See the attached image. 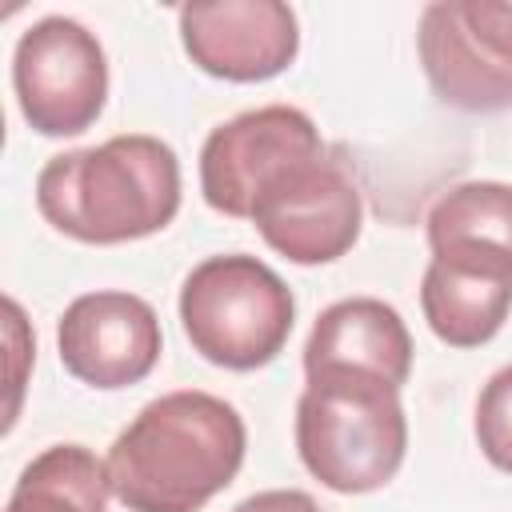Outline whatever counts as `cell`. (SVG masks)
<instances>
[{
    "label": "cell",
    "instance_id": "cell-6",
    "mask_svg": "<svg viewBox=\"0 0 512 512\" xmlns=\"http://www.w3.org/2000/svg\"><path fill=\"white\" fill-rule=\"evenodd\" d=\"M20 116L40 136H80L108 100V56L80 20L44 16L28 24L12 52Z\"/></svg>",
    "mask_w": 512,
    "mask_h": 512
},
{
    "label": "cell",
    "instance_id": "cell-10",
    "mask_svg": "<svg viewBox=\"0 0 512 512\" xmlns=\"http://www.w3.org/2000/svg\"><path fill=\"white\" fill-rule=\"evenodd\" d=\"M56 352L68 376L88 388L116 392L140 384L156 368L164 332L148 300L132 292H84L56 324Z\"/></svg>",
    "mask_w": 512,
    "mask_h": 512
},
{
    "label": "cell",
    "instance_id": "cell-15",
    "mask_svg": "<svg viewBox=\"0 0 512 512\" xmlns=\"http://www.w3.org/2000/svg\"><path fill=\"white\" fill-rule=\"evenodd\" d=\"M476 444L484 460L512 476V364L488 376L476 400Z\"/></svg>",
    "mask_w": 512,
    "mask_h": 512
},
{
    "label": "cell",
    "instance_id": "cell-4",
    "mask_svg": "<svg viewBox=\"0 0 512 512\" xmlns=\"http://www.w3.org/2000/svg\"><path fill=\"white\" fill-rule=\"evenodd\" d=\"M188 344L216 368L252 372L280 356L296 324L292 288L256 256L224 252L200 260L180 288Z\"/></svg>",
    "mask_w": 512,
    "mask_h": 512
},
{
    "label": "cell",
    "instance_id": "cell-11",
    "mask_svg": "<svg viewBox=\"0 0 512 512\" xmlns=\"http://www.w3.org/2000/svg\"><path fill=\"white\" fill-rule=\"evenodd\" d=\"M324 368H352L384 376L404 388L412 372V336L400 312L376 296H352L328 304L304 344V376Z\"/></svg>",
    "mask_w": 512,
    "mask_h": 512
},
{
    "label": "cell",
    "instance_id": "cell-7",
    "mask_svg": "<svg viewBox=\"0 0 512 512\" xmlns=\"http://www.w3.org/2000/svg\"><path fill=\"white\" fill-rule=\"evenodd\" d=\"M248 220L256 224L264 244L284 260L332 264L356 244L364 204L352 172L324 148L268 180Z\"/></svg>",
    "mask_w": 512,
    "mask_h": 512
},
{
    "label": "cell",
    "instance_id": "cell-12",
    "mask_svg": "<svg viewBox=\"0 0 512 512\" xmlns=\"http://www.w3.org/2000/svg\"><path fill=\"white\" fill-rule=\"evenodd\" d=\"M420 308L448 348H480L512 312V268L432 256L420 280Z\"/></svg>",
    "mask_w": 512,
    "mask_h": 512
},
{
    "label": "cell",
    "instance_id": "cell-9",
    "mask_svg": "<svg viewBox=\"0 0 512 512\" xmlns=\"http://www.w3.org/2000/svg\"><path fill=\"white\" fill-rule=\"evenodd\" d=\"M188 60L232 84L280 76L300 52L296 12L280 0H200L176 12Z\"/></svg>",
    "mask_w": 512,
    "mask_h": 512
},
{
    "label": "cell",
    "instance_id": "cell-16",
    "mask_svg": "<svg viewBox=\"0 0 512 512\" xmlns=\"http://www.w3.org/2000/svg\"><path fill=\"white\" fill-rule=\"evenodd\" d=\"M232 512H320V508L300 488H268V492H256V496L240 500Z\"/></svg>",
    "mask_w": 512,
    "mask_h": 512
},
{
    "label": "cell",
    "instance_id": "cell-3",
    "mask_svg": "<svg viewBox=\"0 0 512 512\" xmlns=\"http://www.w3.org/2000/svg\"><path fill=\"white\" fill-rule=\"evenodd\" d=\"M296 400L300 464L340 496L384 488L408 452V416L400 388L372 372L324 368L304 376Z\"/></svg>",
    "mask_w": 512,
    "mask_h": 512
},
{
    "label": "cell",
    "instance_id": "cell-5",
    "mask_svg": "<svg viewBox=\"0 0 512 512\" xmlns=\"http://www.w3.org/2000/svg\"><path fill=\"white\" fill-rule=\"evenodd\" d=\"M416 52L432 92L460 112L512 108V0H432Z\"/></svg>",
    "mask_w": 512,
    "mask_h": 512
},
{
    "label": "cell",
    "instance_id": "cell-14",
    "mask_svg": "<svg viewBox=\"0 0 512 512\" xmlns=\"http://www.w3.org/2000/svg\"><path fill=\"white\" fill-rule=\"evenodd\" d=\"M108 496V464L92 448L52 444L24 464L4 512H104Z\"/></svg>",
    "mask_w": 512,
    "mask_h": 512
},
{
    "label": "cell",
    "instance_id": "cell-8",
    "mask_svg": "<svg viewBox=\"0 0 512 512\" xmlns=\"http://www.w3.org/2000/svg\"><path fill=\"white\" fill-rule=\"evenodd\" d=\"M324 152L320 128L292 104L248 108L216 124L200 148V192L220 216L248 220L256 196L288 164Z\"/></svg>",
    "mask_w": 512,
    "mask_h": 512
},
{
    "label": "cell",
    "instance_id": "cell-2",
    "mask_svg": "<svg viewBox=\"0 0 512 512\" xmlns=\"http://www.w3.org/2000/svg\"><path fill=\"white\" fill-rule=\"evenodd\" d=\"M36 208L80 244L144 240L180 212V160L172 144L144 132L60 152L36 176Z\"/></svg>",
    "mask_w": 512,
    "mask_h": 512
},
{
    "label": "cell",
    "instance_id": "cell-13",
    "mask_svg": "<svg viewBox=\"0 0 512 512\" xmlns=\"http://www.w3.org/2000/svg\"><path fill=\"white\" fill-rule=\"evenodd\" d=\"M432 256L512 268V184L468 180L448 188L428 212Z\"/></svg>",
    "mask_w": 512,
    "mask_h": 512
},
{
    "label": "cell",
    "instance_id": "cell-1",
    "mask_svg": "<svg viewBox=\"0 0 512 512\" xmlns=\"http://www.w3.org/2000/svg\"><path fill=\"white\" fill-rule=\"evenodd\" d=\"M240 412L200 388L148 400L108 448L112 496L128 512H200L244 464Z\"/></svg>",
    "mask_w": 512,
    "mask_h": 512
}]
</instances>
